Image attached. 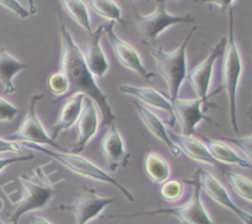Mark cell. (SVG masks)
<instances>
[{
  "instance_id": "obj_1",
  "label": "cell",
  "mask_w": 252,
  "mask_h": 224,
  "mask_svg": "<svg viewBox=\"0 0 252 224\" xmlns=\"http://www.w3.org/2000/svg\"><path fill=\"white\" fill-rule=\"evenodd\" d=\"M61 21V38H62V61L61 66L64 75L68 79L70 88L75 93H81L97 103L98 108L102 115V125L111 126L115 123L116 115L108 97L102 89L96 83V78L93 75L90 69L88 68L83 51L74 41L73 36L66 29L63 21V17L59 15Z\"/></svg>"
},
{
  "instance_id": "obj_2",
  "label": "cell",
  "mask_w": 252,
  "mask_h": 224,
  "mask_svg": "<svg viewBox=\"0 0 252 224\" xmlns=\"http://www.w3.org/2000/svg\"><path fill=\"white\" fill-rule=\"evenodd\" d=\"M47 164H42L34 167L33 175L27 176L22 174L19 176V181L22 186V196L15 204L14 212L10 216V224H19L20 218L32 211L43 209L51 203L52 198L57 192V186L63 181H52L51 174L44 170Z\"/></svg>"
},
{
  "instance_id": "obj_3",
  "label": "cell",
  "mask_w": 252,
  "mask_h": 224,
  "mask_svg": "<svg viewBox=\"0 0 252 224\" xmlns=\"http://www.w3.org/2000/svg\"><path fill=\"white\" fill-rule=\"evenodd\" d=\"M223 62H221V86L217 93L225 90L228 96L229 118L234 132L239 133L238 121V89L240 84L241 75L244 70L243 58L240 49L236 43L234 34V12L233 7L229 10V32L226 37V44L223 52ZM216 93V94H217Z\"/></svg>"
},
{
  "instance_id": "obj_4",
  "label": "cell",
  "mask_w": 252,
  "mask_h": 224,
  "mask_svg": "<svg viewBox=\"0 0 252 224\" xmlns=\"http://www.w3.org/2000/svg\"><path fill=\"white\" fill-rule=\"evenodd\" d=\"M22 144H24L26 148H29V149L36 150V152H41L43 153V154L48 155L49 158H52V159L58 161L61 165H63L64 167H66L69 171L74 172V174L79 175V176L85 177V179L95 180V181L106 182V184L116 187V189L123 194V197H125L126 199H128L129 202L134 201V196H133V193L125 186V185L121 184V182L117 181L115 177L111 176L107 171H105L102 167L94 164L93 161H90L89 159L84 158L83 155L74 154V153L66 152V150L65 152H59V150L47 149V148L42 147V145H38V144H34V143L24 142Z\"/></svg>"
},
{
  "instance_id": "obj_5",
  "label": "cell",
  "mask_w": 252,
  "mask_h": 224,
  "mask_svg": "<svg viewBox=\"0 0 252 224\" xmlns=\"http://www.w3.org/2000/svg\"><path fill=\"white\" fill-rule=\"evenodd\" d=\"M196 31L197 26L194 25L176 51L166 52L161 47H154L152 51V56L157 63V71L167 84L170 101H174L179 97L180 89H181L184 81L186 80L187 73H189L187 70V47Z\"/></svg>"
},
{
  "instance_id": "obj_6",
  "label": "cell",
  "mask_w": 252,
  "mask_h": 224,
  "mask_svg": "<svg viewBox=\"0 0 252 224\" xmlns=\"http://www.w3.org/2000/svg\"><path fill=\"white\" fill-rule=\"evenodd\" d=\"M185 184H189L193 187L191 198L184 204L180 206L170 207V208H159L157 211L152 212H138L134 214H123V216H110L108 218H132V217L140 216H158V214H169L175 217L180 221L181 224H214L211 216L207 212L206 207L202 203L201 197V182H199V171L197 167V171L194 172L193 177L185 180Z\"/></svg>"
},
{
  "instance_id": "obj_7",
  "label": "cell",
  "mask_w": 252,
  "mask_h": 224,
  "mask_svg": "<svg viewBox=\"0 0 252 224\" xmlns=\"http://www.w3.org/2000/svg\"><path fill=\"white\" fill-rule=\"evenodd\" d=\"M157 9L152 14L143 15L137 9H133L134 21L138 27L142 42L148 46H154L157 39L165 30L179 24H194L196 19L191 12L186 15H172L167 11L165 0H155Z\"/></svg>"
},
{
  "instance_id": "obj_8",
  "label": "cell",
  "mask_w": 252,
  "mask_h": 224,
  "mask_svg": "<svg viewBox=\"0 0 252 224\" xmlns=\"http://www.w3.org/2000/svg\"><path fill=\"white\" fill-rule=\"evenodd\" d=\"M43 97L44 95L41 93L34 94L30 97L29 108H27V113L24 121L20 125L19 129L14 134L10 135L7 139L14 140V142H29L38 145H49V147L54 148L59 152H65L64 148L57 140L52 139V137L44 129L43 125L37 116V102H39V100H42Z\"/></svg>"
},
{
  "instance_id": "obj_9",
  "label": "cell",
  "mask_w": 252,
  "mask_h": 224,
  "mask_svg": "<svg viewBox=\"0 0 252 224\" xmlns=\"http://www.w3.org/2000/svg\"><path fill=\"white\" fill-rule=\"evenodd\" d=\"M115 202L111 197H101L93 187H83L76 194L71 204H59L56 211L71 212L75 217L76 224H88L98 218L106 207Z\"/></svg>"
},
{
  "instance_id": "obj_10",
  "label": "cell",
  "mask_w": 252,
  "mask_h": 224,
  "mask_svg": "<svg viewBox=\"0 0 252 224\" xmlns=\"http://www.w3.org/2000/svg\"><path fill=\"white\" fill-rule=\"evenodd\" d=\"M172 103V122L171 126H174V122H179L181 127V134L184 135H193L196 132V128L199 123L208 122L212 125L218 126V123L214 122L211 117L203 112L202 106L204 102L201 98H180L171 101Z\"/></svg>"
},
{
  "instance_id": "obj_11",
  "label": "cell",
  "mask_w": 252,
  "mask_h": 224,
  "mask_svg": "<svg viewBox=\"0 0 252 224\" xmlns=\"http://www.w3.org/2000/svg\"><path fill=\"white\" fill-rule=\"evenodd\" d=\"M225 44L226 37H223V38L211 49V52H209V54L207 56V58L187 73L186 80L189 81L191 88L193 89L197 97L203 100L204 102H207V100L212 96L209 95L208 93L209 89H211L214 64H216L217 59L223 54Z\"/></svg>"
},
{
  "instance_id": "obj_12",
  "label": "cell",
  "mask_w": 252,
  "mask_h": 224,
  "mask_svg": "<svg viewBox=\"0 0 252 224\" xmlns=\"http://www.w3.org/2000/svg\"><path fill=\"white\" fill-rule=\"evenodd\" d=\"M113 26H115V22L112 21L105 25V34L107 36L113 54H115L117 61L121 63V65L134 71V73H137L138 75H140L145 80H150V79L154 78L155 73L149 71L145 68L139 53L135 51L134 47L130 46L128 42H126L125 39H122L115 33Z\"/></svg>"
},
{
  "instance_id": "obj_13",
  "label": "cell",
  "mask_w": 252,
  "mask_h": 224,
  "mask_svg": "<svg viewBox=\"0 0 252 224\" xmlns=\"http://www.w3.org/2000/svg\"><path fill=\"white\" fill-rule=\"evenodd\" d=\"M198 171L202 191L206 192L213 201H216L217 203L220 204L221 207L226 208L228 211L233 212L243 223L252 224V214L244 211V209H241L240 207L233 201V198L230 197L229 192L226 191L225 187L217 180V177H214L211 172L202 169V167H198Z\"/></svg>"
},
{
  "instance_id": "obj_14",
  "label": "cell",
  "mask_w": 252,
  "mask_h": 224,
  "mask_svg": "<svg viewBox=\"0 0 252 224\" xmlns=\"http://www.w3.org/2000/svg\"><path fill=\"white\" fill-rule=\"evenodd\" d=\"M101 152L107 161L111 171H116L118 167H127L130 154L127 152L122 135L116 123L108 126L107 130L101 140Z\"/></svg>"
},
{
  "instance_id": "obj_15",
  "label": "cell",
  "mask_w": 252,
  "mask_h": 224,
  "mask_svg": "<svg viewBox=\"0 0 252 224\" xmlns=\"http://www.w3.org/2000/svg\"><path fill=\"white\" fill-rule=\"evenodd\" d=\"M105 34V24H101L96 30L89 33L85 44V52H83L88 68L95 78H103L110 69V63L101 47V38Z\"/></svg>"
},
{
  "instance_id": "obj_16",
  "label": "cell",
  "mask_w": 252,
  "mask_h": 224,
  "mask_svg": "<svg viewBox=\"0 0 252 224\" xmlns=\"http://www.w3.org/2000/svg\"><path fill=\"white\" fill-rule=\"evenodd\" d=\"M76 127H78V139L74 147L71 148V153L80 154L81 152H84L88 143L95 137L98 129L97 111H96L94 101L88 96H85V100H84V108L76 122Z\"/></svg>"
},
{
  "instance_id": "obj_17",
  "label": "cell",
  "mask_w": 252,
  "mask_h": 224,
  "mask_svg": "<svg viewBox=\"0 0 252 224\" xmlns=\"http://www.w3.org/2000/svg\"><path fill=\"white\" fill-rule=\"evenodd\" d=\"M170 138H171L172 142L176 144V147L179 148L180 152L184 153L185 155L189 158V159L194 160V161L203 162V164L213 165L216 167H220L223 171H225V167L223 164L217 161L209 153L208 148L206 147L203 142L196 139L192 135H184L181 133L176 132H169Z\"/></svg>"
},
{
  "instance_id": "obj_18",
  "label": "cell",
  "mask_w": 252,
  "mask_h": 224,
  "mask_svg": "<svg viewBox=\"0 0 252 224\" xmlns=\"http://www.w3.org/2000/svg\"><path fill=\"white\" fill-rule=\"evenodd\" d=\"M134 107L135 110H137L138 116H139V118L142 120V122L144 123L145 127L149 129V132L152 133L155 138H158L160 142H162L166 145L167 149L171 153V155L179 157V155L181 154V152H180L179 148L176 147V144H175L171 140V138H170L169 130L166 129L165 123L162 122L161 118L158 115H155V113L153 112L152 110H149L147 106L138 102V101L134 102Z\"/></svg>"
},
{
  "instance_id": "obj_19",
  "label": "cell",
  "mask_w": 252,
  "mask_h": 224,
  "mask_svg": "<svg viewBox=\"0 0 252 224\" xmlns=\"http://www.w3.org/2000/svg\"><path fill=\"white\" fill-rule=\"evenodd\" d=\"M84 100H85V95L84 94L74 93L65 101L63 107L61 108L58 120L52 126V139L57 140V138L61 134V132L70 129L78 122L79 117L81 115V111L84 108Z\"/></svg>"
},
{
  "instance_id": "obj_20",
  "label": "cell",
  "mask_w": 252,
  "mask_h": 224,
  "mask_svg": "<svg viewBox=\"0 0 252 224\" xmlns=\"http://www.w3.org/2000/svg\"><path fill=\"white\" fill-rule=\"evenodd\" d=\"M120 90L126 95H129L139 100L140 102H144V105L152 106L169 112L172 116V103L169 98L165 97L159 90L152 86H134L129 84H122L120 86Z\"/></svg>"
},
{
  "instance_id": "obj_21",
  "label": "cell",
  "mask_w": 252,
  "mask_h": 224,
  "mask_svg": "<svg viewBox=\"0 0 252 224\" xmlns=\"http://www.w3.org/2000/svg\"><path fill=\"white\" fill-rule=\"evenodd\" d=\"M26 68H29V64L12 57L5 48H0V83L4 86L5 93L10 95L16 93L14 78Z\"/></svg>"
},
{
  "instance_id": "obj_22",
  "label": "cell",
  "mask_w": 252,
  "mask_h": 224,
  "mask_svg": "<svg viewBox=\"0 0 252 224\" xmlns=\"http://www.w3.org/2000/svg\"><path fill=\"white\" fill-rule=\"evenodd\" d=\"M203 138V142L206 144V147L208 148L209 153H211L212 157L217 160L220 164H230V165H238L240 167H252L250 161L245 158L240 157L230 145H228L226 143L221 142L218 139H212L208 137H202Z\"/></svg>"
},
{
  "instance_id": "obj_23",
  "label": "cell",
  "mask_w": 252,
  "mask_h": 224,
  "mask_svg": "<svg viewBox=\"0 0 252 224\" xmlns=\"http://www.w3.org/2000/svg\"><path fill=\"white\" fill-rule=\"evenodd\" d=\"M144 170L148 179L155 185L164 184L170 179L171 175V167L170 164L157 153L148 150L144 160Z\"/></svg>"
},
{
  "instance_id": "obj_24",
  "label": "cell",
  "mask_w": 252,
  "mask_h": 224,
  "mask_svg": "<svg viewBox=\"0 0 252 224\" xmlns=\"http://www.w3.org/2000/svg\"><path fill=\"white\" fill-rule=\"evenodd\" d=\"M59 1L73 21H75L79 26L83 27L88 33L93 32L89 10L83 0H59Z\"/></svg>"
},
{
  "instance_id": "obj_25",
  "label": "cell",
  "mask_w": 252,
  "mask_h": 224,
  "mask_svg": "<svg viewBox=\"0 0 252 224\" xmlns=\"http://www.w3.org/2000/svg\"><path fill=\"white\" fill-rule=\"evenodd\" d=\"M86 2L91 7V10L100 17L110 20L115 24L117 22L122 26L126 25L122 16V10L115 0H86Z\"/></svg>"
},
{
  "instance_id": "obj_26",
  "label": "cell",
  "mask_w": 252,
  "mask_h": 224,
  "mask_svg": "<svg viewBox=\"0 0 252 224\" xmlns=\"http://www.w3.org/2000/svg\"><path fill=\"white\" fill-rule=\"evenodd\" d=\"M226 180H228L229 185L231 189L234 190L236 194L245 201L252 202V181L244 175L238 174V172L233 171V170H228L225 171Z\"/></svg>"
},
{
  "instance_id": "obj_27",
  "label": "cell",
  "mask_w": 252,
  "mask_h": 224,
  "mask_svg": "<svg viewBox=\"0 0 252 224\" xmlns=\"http://www.w3.org/2000/svg\"><path fill=\"white\" fill-rule=\"evenodd\" d=\"M184 184L179 180H167L160 187V196L167 202H176L184 196Z\"/></svg>"
},
{
  "instance_id": "obj_28",
  "label": "cell",
  "mask_w": 252,
  "mask_h": 224,
  "mask_svg": "<svg viewBox=\"0 0 252 224\" xmlns=\"http://www.w3.org/2000/svg\"><path fill=\"white\" fill-rule=\"evenodd\" d=\"M47 85H48L49 90L57 97H61V96L65 95L68 93V90L70 89V85L68 83V79L64 75L63 71H58V73H53L48 78L47 81Z\"/></svg>"
},
{
  "instance_id": "obj_29",
  "label": "cell",
  "mask_w": 252,
  "mask_h": 224,
  "mask_svg": "<svg viewBox=\"0 0 252 224\" xmlns=\"http://www.w3.org/2000/svg\"><path fill=\"white\" fill-rule=\"evenodd\" d=\"M223 140H226V142H230L234 145H236L248 157V160L250 161L252 166V133L250 135H246V137H225L223 138Z\"/></svg>"
},
{
  "instance_id": "obj_30",
  "label": "cell",
  "mask_w": 252,
  "mask_h": 224,
  "mask_svg": "<svg viewBox=\"0 0 252 224\" xmlns=\"http://www.w3.org/2000/svg\"><path fill=\"white\" fill-rule=\"evenodd\" d=\"M19 113V108L5 98L0 97V122L12 121Z\"/></svg>"
},
{
  "instance_id": "obj_31",
  "label": "cell",
  "mask_w": 252,
  "mask_h": 224,
  "mask_svg": "<svg viewBox=\"0 0 252 224\" xmlns=\"http://www.w3.org/2000/svg\"><path fill=\"white\" fill-rule=\"evenodd\" d=\"M0 5L4 6L5 9L10 10L11 12H14L20 19H27L30 15L29 10L22 6L19 2V0H0Z\"/></svg>"
},
{
  "instance_id": "obj_32",
  "label": "cell",
  "mask_w": 252,
  "mask_h": 224,
  "mask_svg": "<svg viewBox=\"0 0 252 224\" xmlns=\"http://www.w3.org/2000/svg\"><path fill=\"white\" fill-rule=\"evenodd\" d=\"M34 158L33 154H27V155H16V157L11 158H0V172L5 169V167L10 166L12 164H16V162L21 161H29Z\"/></svg>"
},
{
  "instance_id": "obj_33",
  "label": "cell",
  "mask_w": 252,
  "mask_h": 224,
  "mask_svg": "<svg viewBox=\"0 0 252 224\" xmlns=\"http://www.w3.org/2000/svg\"><path fill=\"white\" fill-rule=\"evenodd\" d=\"M5 153L19 154L20 145L17 144V142H14V140L5 139V138L0 137V154H5Z\"/></svg>"
},
{
  "instance_id": "obj_34",
  "label": "cell",
  "mask_w": 252,
  "mask_h": 224,
  "mask_svg": "<svg viewBox=\"0 0 252 224\" xmlns=\"http://www.w3.org/2000/svg\"><path fill=\"white\" fill-rule=\"evenodd\" d=\"M235 1L236 0H194V2H207V4L217 5L220 9V11L230 10Z\"/></svg>"
},
{
  "instance_id": "obj_35",
  "label": "cell",
  "mask_w": 252,
  "mask_h": 224,
  "mask_svg": "<svg viewBox=\"0 0 252 224\" xmlns=\"http://www.w3.org/2000/svg\"><path fill=\"white\" fill-rule=\"evenodd\" d=\"M31 224H52L51 222L47 221L46 218L41 216H33L31 218Z\"/></svg>"
},
{
  "instance_id": "obj_36",
  "label": "cell",
  "mask_w": 252,
  "mask_h": 224,
  "mask_svg": "<svg viewBox=\"0 0 252 224\" xmlns=\"http://www.w3.org/2000/svg\"><path fill=\"white\" fill-rule=\"evenodd\" d=\"M27 2H29L30 14L36 15L37 14V6H36V2H34V0H27Z\"/></svg>"
},
{
  "instance_id": "obj_37",
  "label": "cell",
  "mask_w": 252,
  "mask_h": 224,
  "mask_svg": "<svg viewBox=\"0 0 252 224\" xmlns=\"http://www.w3.org/2000/svg\"><path fill=\"white\" fill-rule=\"evenodd\" d=\"M246 116H248V118H249V120L252 121V102H251L250 107H249V110H248V113H246Z\"/></svg>"
},
{
  "instance_id": "obj_38",
  "label": "cell",
  "mask_w": 252,
  "mask_h": 224,
  "mask_svg": "<svg viewBox=\"0 0 252 224\" xmlns=\"http://www.w3.org/2000/svg\"><path fill=\"white\" fill-rule=\"evenodd\" d=\"M0 224H5V223H4V222H2V221H1V218H0Z\"/></svg>"
},
{
  "instance_id": "obj_39",
  "label": "cell",
  "mask_w": 252,
  "mask_h": 224,
  "mask_svg": "<svg viewBox=\"0 0 252 224\" xmlns=\"http://www.w3.org/2000/svg\"><path fill=\"white\" fill-rule=\"evenodd\" d=\"M129 1H130V2H132V1H134V0H129Z\"/></svg>"
},
{
  "instance_id": "obj_40",
  "label": "cell",
  "mask_w": 252,
  "mask_h": 224,
  "mask_svg": "<svg viewBox=\"0 0 252 224\" xmlns=\"http://www.w3.org/2000/svg\"><path fill=\"white\" fill-rule=\"evenodd\" d=\"M174 1H177V0H174Z\"/></svg>"
}]
</instances>
